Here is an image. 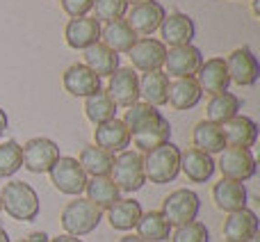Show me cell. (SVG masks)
Segmentation results:
<instances>
[{
	"instance_id": "14",
	"label": "cell",
	"mask_w": 260,
	"mask_h": 242,
	"mask_svg": "<svg viewBox=\"0 0 260 242\" xmlns=\"http://www.w3.org/2000/svg\"><path fill=\"white\" fill-rule=\"evenodd\" d=\"M64 39H67L69 48L87 50L89 46L101 41V23L89 16L71 18V21L67 23V27H64Z\"/></svg>"
},
{
	"instance_id": "41",
	"label": "cell",
	"mask_w": 260,
	"mask_h": 242,
	"mask_svg": "<svg viewBox=\"0 0 260 242\" xmlns=\"http://www.w3.org/2000/svg\"><path fill=\"white\" fill-rule=\"evenodd\" d=\"M7 126H9V119H7V114H5V110L0 108V137L5 135V130H7Z\"/></svg>"
},
{
	"instance_id": "2",
	"label": "cell",
	"mask_w": 260,
	"mask_h": 242,
	"mask_svg": "<svg viewBox=\"0 0 260 242\" xmlns=\"http://www.w3.org/2000/svg\"><path fill=\"white\" fill-rule=\"evenodd\" d=\"M144 158V176L155 185H165L176 180L180 174V148L174 142H167L162 146L148 151Z\"/></svg>"
},
{
	"instance_id": "42",
	"label": "cell",
	"mask_w": 260,
	"mask_h": 242,
	"mask_svg": "<svg viewBox=\"0 0 260 242\" xmlns=\"http://www.w3.org/2000/svg\"><path fill=\"white\" fill-rule=\"evenodd\" d=\"M50 242H82V240H80V238H73V235H67V233H64V235H57V238H53Z\"/></svg>"
},
{
	"instance_id": "48",
	"label": "cell",
	"mask_w": 260,
	"mask_h": 242,
	"mask_svg": "<svg viewBox=\"0 0 260 242\" xmlns=\"http://www.w3.org/2000/svg\"><path fill=\"white\" fill-rule=\"evenodd\" d=\"M0 210H3V203H0Z\"/></svg>"
},
{
	"instance_id": "15",
	"label": "cell",
	"mask_w": 260,
	"mask_h": 242,
	"mask_svg": "<svg viewBox=\"0 0 260 242\" xmlns=\"http://www.w3.org/2000/svg\"><path fill=\"white\" fill-rule=\"evenodd\" d=\"M221 133H224V142L231 148H251L258 142V126L253 119L244 117V114H235L233 119L224 121Z\"/></svg>"
},
{
	"instance_id": "19",
	"label": "cell",
	"mask_w": 260,
	"mask_h": 242,
	"mask_svg": "<svg viewBox=\"0 0 260 242\" xmlns=\"http://www.w3.org/2000/svg\"><path fill=\"white\" fill-rule=\"evenodd\" d=\"M94 142L96 146L105 148L114 156V153H121L130 146V130L121 119H110L94 128Z\"/></svg>"
},
{
	"instance_id": "9",
	"label": "cell",
	"mask_w": 260,
	"mask_h": 242,
	"mask_svg": "<svg viewBox=\"0 0 260 242\" xmlns=\"http://www.w3.org/2000/svg\"><path fill=\"white\" fill-rule=\"evenodd\" d=\"M203 64V55L197 46L185 44L174 46L167 50L165 57V73L174 78H194Z\"/></svg>"
},
{
	"instance_id": "46",
	"label": "cell",
	"mask_w": 260,
	"mask_h": 242,
	"mask_svg": "<svg viewBox=\"0 0 260 242\" xmlns=\"http://www.w3.org/2000/svg\"><path fill=\"white\" fill-rule=\"evenodd\" d=\"M249 242H260V240H258V235H253V238H251V240H249Z\"/></svg>"
},
{
	"instance_id": "31",
	"label": "cell",
	"mask_w": 260,
	"mask_h": 242,
	"mask_svg": "<svg viewBox=\"0 0 260 242\" xmlns=\"http://www.w3.org/2000/svg\"><path fill=\"white\" fill-rule=\"evenodd\" d=\"M142 217V206L135 199H119L112 208H108V220L114 231H133Z\"/></svg>"
},
{
	"instance_id": "30",
	"label": "cell",
	"mask_w": 260,
	"mask_h": 242,
	"mask_svg": "<svg viewBox=\"0 0 260 242\" xmlns=\"http://www.w3.org/2000/svg\"><path fill=\"white\" fill-rule=\"evenodd\" d=\"M169 137H171V124L162 117V119H157L155 124L146 126V128L137 130V133H133L130 135V142H133L139 151L148 153V151H153V148L167 144Z\"/></svg>"
},
{
	"instance_id": "39",
	"label": "cell",
	"mask_w": 260,
	"mask_h": 242,
	"mask_svg": "<svg viewBox=\"0 0 260 242\" xmlns=\"http://www.w3.org/2000/svg\"><path fill=\"white\" fill-rule=\"evenodd\" d=\"M59 3H62V9L71 18L87 16L94 9V0H59Z\"/></svg>"
},
{
	"instance_id": "27",
	"label": "cell",
	"mask_w": 260,
	"mask_h": 242,
	"mask_svg": "<svg viewBox=\"0 0 260 242\" xmlns=\"http://www.w3.org/2000/svg\"><path fill=\"white\" fill-rule=\"evenodd\" d=\"M135 229H137V238H142L144 242H167L171 238L174 226L165 220V215L160 210H148L142 213Z\"/></svg>"
},
{
	"instance_id": "4",
	"label": "cell",
	"mask_w": 260,
	"mask_h": 242,
	"mask_svg": "<svg viewBox=\"0 0 260 242\" xmlns=\"http://www.w3.org/2000/svg\"><path fill=\"white\" fill-rule=\"evenodd\" d=\"M110 178L114 180V185L119 188V192H137L142 190V185L146 183L144 176V158L137 151H121L114 158Z\"/></svg>"
},
{
	"instance_id": "18",
	"label": "cell",
	"mask_w": 260,
	"mask_h": 242,
	"mask_svg": "<svg viewBox=\"0 0 260 242\" xmlns=\"http://www.w3.org/2000/svg\"><path fill=\"white\" fill-rule=\"evenodd\" d=\"M62 82H64V89L71 96H76V99H87V96L103 89L101 87V78L94 71H89L85 64H71L64 71Z\"/></svg>"
},
{
	"instance_id": "21",
	"label": "cell",
	"mask_w": 260,
	"mask_h": 242,
	"mask_svg": "<svg viewBox=\"0 0 260 242\" xmlns=\"http://www.w3.org/2000/svg\"><path fill=\"white\" fill-rule=\"evenodd\" d=\"M221 233H224L226 242H249L253 235H258V215L249 208L229 213Z\"/></svg>"
},
{
	"instance_id": "36",
	"label": "cell",
	"mask_w": 260,
	"mask_h": 242,
	"mask_svg": "<svg viewBox=\"0 0 260 242\" xmlns=\"http://www.w3.org/2000/svg\"><path fill=\"white\" fill-rule=\"evenodd\" d=\"M23 167V151L21 144L7 139L0 144V178H9Z\"/></svg>"
},
{
	"instance_id": "28",
	"label": "cell",
	"mask_w": 260,
	"mask_h": 242,
	"mask_svg": "<svg viewBox=\"0 0 260 242\" xmlns=\"http://www.w3.org/2000/svg\"><path fill=\"white\" fill-rule=\"evenodd\" d=\"M85 67L99 78H110L119 69V55L99 41L85 50Z\"/></svg>"
},
{
	"instance_id": "38",
	"label": "cell",
	"mask_w": 260,
	"mask_h": 242,
	"mask_svg": "<svg viewBox=\"0 0 260 242\" xmlns=\"http://www.w3.org/2000/svg\"><path fill=\"white\" fill-rule=\"evenodd\" d=\"M210 240V231L203 222H189L185 226H178L171 231V242H208Z\"/></svg>"
},
{
	"instance_id": "11",
	"label": "cell",
	"mask_w": 260,
	"mask_h": 242,
	"mask_svg": "<svg viewBox=\"0 0 260 242\" xmlns=\"http://www.w3.org/2000/svg\"><path fill=\"white\" fill-rule=\"evenodd\" d=\"M108 96L117 108H130L139 101V76L135 69L130 67H119L117 71L110 76L108 82Z\"/></svg>"
},
{
	"instance_id": "8",
	"label": "cell",
	"mask_w": 260,
	"mask_h": 242,
	"mask_svg": "<svg viewBox=\"0 0 260 242\" xmlns=\"http://www.w3.org/2000/svg\"><path fill=\"white\" fill-rule=\"evenodd\" d=\"M23 167L32 174H48L50 167L59 160V146L48 137H32L21 146Z\"/></svg>"
},
{
	"instance_id": "25",
	"label": "cell",
	"mask_w": 260,
	"mask_h": 242,
	"mask_svg": "<svg viewBox=\"0 0 260 242\" xmlns=\"http://www.w3.org/2000/svg\"><path fill=\"white\" fill-rule=\"evenodd\" d=\"M167 94H169V76L165 71L142 73V78H139V99H144V103L153 105V108L167 105Z\"/></svg>"
},
{
	"instance_id": "1",
	"label": "cell",
	"mask_w": 260,
	"mask_h": 242,
	"mask_svg": "<svg viewBox=\"0 0 260 242\" xmlns=\"http://www.w3.org/2000/svg\"><path fill=\"white\" fill-rule=\"evenodd\" d=\"M0 203H3L5 213L16 222H35L41 210L37 190L23 180H12L5 185L0 190Z\"/></svg>"
},
{
	"instance_id": "3",
	"label": "cell",
	"mask_w": 260,
	"mask_h": 242,
	"mask_svg": "<svg viewBox=\"0 0 260 242\" xmlns=\"http://www.w3.org/2000/svg\"><path fill=\"white\" fill-rule=\"evenodd\" d=\"M101 220H103V210L96 208L91 201L80 199V197L69 201L67 206H64L62 215H59L62 229L67 231V235H73V238H82V235L96 231Z\"/></svg>"
},
{
	"instance_id": "40",
	"label": "cell",
	"mask_w": 260,
	"mask_h": 242,
	"mask_svg": "<svg viewBox=\"0 0 260 242\" xmlns=\"http://www.w3.org/2000/svg\"><path fill=\"white\" fill-rule=\"evenodd\" d=\"M25 240H27V242H50L48 235H46L44 231H35V233H30Z\"/></svg>"
},
{
	"instance_id": "33",
	"label": "cell",
	"mask_w": 260,
	"mask_h": 242,
	"mask_svg": "<svg viewBox=\"0 0 260 242\" xmlns=\"http://www.w3.org/2000/svg\"><path fill=\"white\" fill-rule=\"evenodd\" d=\"M240 105H242V101L235 94H231V92L215 94L208 101V108H206L208 121H212V124H224V121L233 119L235 114L240 112Z\"/></svg>"
},
{
	"instance_id": "6",
	"label": "cell",
	"mask_w": 260,
	"mask_h": 242,
	"mask_svg": "<svg viewBox=\"0 0 260 242\" xmlns=\"http://www.w3.org/2000/svg\"><path fill=\"white\" fill-rule=\"evenodd\" d=\"M50 183L67 197H80L87 188V174L82 171L78 158L59 156V160L50 167Z\"/></svg>"
},
{
	"instance_id": "32",
	"label": "cell",
	"mask_w": 260,
	"mask_h": 242,
	"mask_svg": "<svg viewBox=\"0 0 260 242\" xmlns=\"http://www.w3.org/2000/svg\"><path fill=\"white\" fill-rule=\"evenodd\" d=\"M78 162H80L82 171H85L87 176L96 178V176H110L112 165H114V156L112 153H108L105 148H101V146H96L94 144V146L82 148Z\"/></svg>"
},
{
	"instance_id": "23",
	"label": "cell",
	"mask_w": 260,
	"mask_h": 242,
	"mask_svg": "<svg viewBox=\"0 0 260 242\" xmlns=\"http://www.w3.org/2000/svg\"><path fill=\"white\" fill-rule=\"evenodd\" d=\"M201 96L203 92L199 87L197 78H176L174 82H169L167 103L174 110H192L201 101Z\"/></svg>"
},
{
	"instance_id": "29",
	"label": "cell",
	"mask_w": 260,
	"mask_h": 242,
	"mask_svg": "<svg viewBox=\"0 0 260 242\" xmlns=\"http://www.w3.org/2000/svg\"><path fill=\"white\" fill-rule=\"evenodd\" d=\"M101 39L110 50H114L119 55V53H128L133 48L135 41H137V35L126 23V18H121V21L114 23H105V27H101Z\"/></svg>"
},
{
	"instance_id": "16",
	"label": "cell",
	"mask_w": 260,
	"mask_h": 242,
	"mask_svg": "<svg viewBox=\"0 0 260 242\" xmlns=\"http://www.w3.org/2000/svg\"><path fill=\"white\" fill-rule=\"evenodd\" d=\"M157 30H160V35H162V44L165 46L169 44L171 48H174V46L192 44L194 35H197L194 21L187 14H180V12H171L169 16H165Z\"/></svg>"
},
{
	"instance_id": "37",
	"label": "cell",
	"mask_w": 260,
	"mask_h": 242,
	"mask_svg": "<svg viewBox=\"0 0 260 242\" xmlns=\"http://www.w3.org/2000/svg\"><path fill=\"white\" fill-rule=\"evenodd\" d=\"M94 18L99 23H114L126 16L128 3L126 0H94Z\"/></svg>"
},
{
	"instance_id": "17",
	"label": "cell",
	"mask_w": 260,
	"mask_h": 242,
	"mask_svg": "<svg viewBox=\"0 0 260 242\" xmlns=\"http://www.w3.org/2000/svg\"><path fill=\"white\" fill-rule=\"evenodd\" d=\"M194 78H197L201 92H206V94H210V96L221 94V92H229V85H231L229 69H226V59L224 57L206 59Z\"/></svg>"
},
{
	"instance_id": "7",
	"label": "cell",
	"mask_w": 260,
	"mask_h": 242,
	"mask_svg": "<svg viewBox=\"0 0 260 242\" xmlns=\"http://www.w3.org/2000/svg\"><path fill=\"white\" fill-rule=\"evenodd\" d=\"M217 169L221 171V178L235 180V183H244V180L256 176V158H253L251 148H231L226 146L219 153V162Z\"/></svg>"
},
{
	"instance_id": "5",
	"label": "cell",
	"mask_w": 260,
	"mask_h": 242,
	"mask_svg": "<svg viewBox=\"0 0 260 242\" xmlns=\"http://www.w3.org/2000/svg\"><path fill=\"white\" fill-rule=\"evenodd\" d=\"M201 210V199L194 190H187V188H180L176 192H171L169 197H165L162 201V215L165 220L169 222L171 226H185L189 222H197V215Z\"/></svg>"
},
{
	"instance_id": "35",
	"label": "cell",
	"mask_w": 260,
	"mask_h": 242,
	"mask_svg": "<svg viewBox=\"0 0 260 242\" xmlns=\"http://www.w3.org/2000/svg\"><path fill=\"white\" fill-rule=\"evenodd\" d=\"M157 119H162L160 110L153 108V105H148V103H144V101H137V103L130 105V108L126 110V117H123L121 121L126 124L130 135H133V133H137V130L146 128V126L155 124Z\"/></svg>"
},
{
	"instance_id": "13",
	"label": "cell",
	"mask_w": 260,
	"mask_h": 242,
	"mask_svg": "<svg viewBox=\"0 0 260 242\" xmlns=\"http://www.w3.org/2000/svg\"><path fill=\"white\" fill-rule=\"evenodd\" d=\"M165 16H167V12L157 0H146V3H139V5H133V7H130L126 23L133 27L135 35L148 37L160 27V23Z\"/></svg>"
},
{
	"instance_id": "34",
	"label": "cell",
	"mask_w": 260,
	"mask_h": 242,
	"mask_svg": "<svg viewBox=\"0 0 260 242\" xmlns=\"http://www.w3.org/2000/svg\"><path fill=\"white\" fill-rule=\"evenodd\" d=\"M85 114L94 126L105 124L110 119H117V105L108 96V92H96V94L85 99Z\"/></svg>"
},
{
	"instance_id": "43",
	"label": "cell",
	"mask_w": 260,
	"mask_h": 242,
	"mask_svg": "<svg viewBox=\"0 0 260 242\" xmlns=\"http://www.w3.org/2000/svg\"><path fill=\"white\" fill-rule=\"evenodd\" d=\"M119 242H144V240L137 238V235H123V238H119Z\"/></svg>"
},
{
	"instance_id": "26",
	"label": "cell",
	"mask_w": 260,
	"mask_h": 242,
	"mask_svg": "<svg viewBox=\"0 0 260 242\" xmlns=\"http://www.w3.org/2000/svg\"><path fill=\"white\" fill-rule=\"evenodd\" d=\"M87 201H91L96 208L101 210H108L114 203L121 199V192L114 185V180L110 176H96V178H87Z\"/></svg>"
},
{
	"instance_id": "10",
	"label": "cell",
	"mask_w": 260,
	"mask_h": 242,
	"mask_svg": "<svg viewBox=\"0 0 260 242\" xmlns=\"http://www.w3.org/2000/svg\"><path fill=\"white\" fill-rule=\"evenodd\" d=\"M130 62L137 71L142 73H153V71H162L165 67V57H167V46L160 39H153V37H144L137 39L135 46L128 50Z\"/></svg>"
},
{
	"instance_id": "24",
	"label": "cell",
	"mask_w": 260,
	"mask_h": 242,
	"mask_svg": "<svg viewBox=\"0 0 260 242\" xmlns=\"http://www.w3.org/2000/svg\"><path fill=\"white\" fill-rule=\"evenodd\" d=\"M192 144H194V148L208 153V156L221 153L226 148L221 126L219 124H212V121H208V119L199 121V124L194 126V130H192Z\"/></svg>"
},
{
	"instance_id": "45",
	"label": "cell",
	"mask_w": 260,
	"mask_h": 242,
	"mask_svg": "<svg viewBox=\"0 0 260 242\" xmlns=\"http://www.w3.org/2000/svg\"><path fill=\"white\" fill-rule=\"evenodd\" d=\"M128 5H139V3H146V0H126Z\"/></svg>"
},
{
	"instance_id": "22",
	"label": "cell",
	"mask_w": 260,
	"mask_h": 242,
	"mask_svg": "<svg viewBox=\"0 0 260 242\" xmlns=\"http://www.w3.org/2000/svg\"><path fill=\"white\" fill-rule=\"evenodd\" d=\"M215 169H217V162L208 153L199 151V148L180 151V171L192 183H206V180H210L215 176Z\"/></svg>"
},
{
	"instance_id": "20",
	"label": "cell",
	"mask_w": 260,
	"mask_h": 242,
	"mask_svg": "<svg viewBox=\"0 0 260 242\" xmlns=\"http://www.w3.org/2000/svg\"><path fill=\"white\" fill-rule=\"evenodd\" d=\"M212 201L221 213H238L242 208H247L249 192L244 188V183L221 178L219 183L212 185Z\"/></svg>"
},
{
	"instance_id": "44",
	"label": "cell",
	"mask_w": 260,
	"mask_h": 242,
	"mask_svg": "<svg viewBox=\"0 0 260 242\" xmlns=\"http://www.w3.org/2000/svg\"><path fill=\"white\" fill-rule=\"evenodd\" d=\"M0 242H12V240H9V233L3 229V226H0Z\"/></svg>"
},
{
	"instance_id": "47",
	"label": "cell",
	"mask_w": 260,
	"mask_h": 242,
	"mask_svg": "<svg viewBox=\"0 0 260 242\" xmlns=\"http://www.w3.org/2000/svg\"><path fill=\"white\" fill-rule=\"evenodd\" d=\"M16 242H27V240H16Z\"/></svg>"
},
{
	"instance_id": "12",
	"label": "cell",
	"mask_w": 260,
	"mask_h": 242,
	"mask_svg": "<svg viewBox=\"0 0 260 242\" xmlns=\"http://www.w3.org/2000/svg\"><path fill=\"white\" fill-rule=\"evenodd\" d=\"M226 69H229L231 82H235V85H240V87H251L258 82L260 64L249 46L235 48L233 53L226 57Z\"/></svg>"
}]
</instances>
